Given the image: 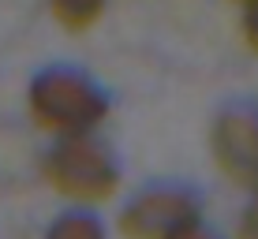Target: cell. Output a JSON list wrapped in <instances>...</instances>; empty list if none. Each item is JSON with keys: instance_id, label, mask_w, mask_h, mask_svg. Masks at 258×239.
Wrapping results in <instances>:
<instances>
[{"instance_id": "6da1fadb", "label": "cell", "mask_w": 258, "mask_h": 239, "mask_svg": "<svg viewBox=\"0 0 258 239\" xmlns=\"http://www.w3.org/2000/svg\"><path fill=\"white\" fill-rule=\"evenodd\" d=\"M30 120L41 131H52L60 138L90 135L109 112V101L86 75L71 67H49L30 83Z\"/></svg>"}, {"instance_id": "7a4b0ae2", "label": "cell", "mask_w": 258, "mask_h": 239, "mask_svg": "<svg viewBox=\"0 0 258 239\" xmlns=\"http://www.w3.org/2000/svg\"><path fill=\"white\" fill-rule=\"evenodd\" d=\"M45 180L52 191H60L71 202H105L120 187V172L112 153L97 138H64L52 153L45 157Z\"/></svg>"}, {"instance_id": "3957f363", "label": "cell", "mask_w": 258, "mask_h": 239, "mask_svg": "<svg viewBox=\"0 0 258 239\" xmlns=\"http://www.w3.org/2000/svg\"><path fill=\"white\" fill-rule=\"evenodd\" d=\"M210 153L236 187L258 191V109L254 105H228L217 112L210 131Z\"/></svg>"}, {"instance_id": "277c9868", "label": "cell", "mask_w": 258, "mask_h": 239, "mask_svg": "<svg viewBox=\"0 0 258 239\" xmlns=\"http://www.w3.org/2000/svg\"><path fill=\"white\" fill-rule=\"evenodd\" d=\"M191 224H199V198L183 187H150L120 213L123 239H172Z\"/></svg>"}, {"instance_id": "5b68a950", "label": "cell", "mask_w": 258, "mask_h": 239, "mask_svg": "<svg viewBox=\"0 0 258 239\" xmlns=\"http://www.w3.org/2000/svg\"><path fill=\"white\" fill-rule=\"evenodd\" d=\"M49 4H52L56 23L64 26V30H71V34L90 30V26L101 19V12H105V0H49Z\"/></svg>"}, {"instance_id": "8992f818", "label": "cell", "mask_w": 258, "mask_h": 239, "mask_svg": "<svg viewBox=\"0 0 258 239\" xmlns=\"http://www.w3.org/2000/svg\"><path fill=\"white\" fill-rule=\"evenodd\" d=\"M45 239H105V232L90 213H64L49 228Z\"/></svg>"}, {"instance_id": "52a82bcc", "label": "cell", "mask_w": 258, "mask_h": 239, "mask_svg": "<svg viewBox=\"0 0 258 239\" xmlns=\"http://www.w3.org/2000/svg\"><path fill=\"white\" fill-rule=\"evenodd\" d=\"M243 41L251 52H258V0L243 4Z\"/></svg>"}, {"instance_id": "ba28073f", "label": "cell", "mask_w": 258, "mask_h": 239, "mask_svg": "<svg viewBox=\"0 0 258 239\" xmlns=\"http://www.w3.org/2000/svg\"><path fill=\"white\" fill-rule=\"evenodd\" d=\"M236 239H258V191H254L251 206L243 209V217L236 224Z\"/></svg>"}, {"instance_id": "9c48e42d", "label": "cell", "mask_w": 258, "mask_h": 239, "mask_svg": "<svg viewBox=\"0 0 258 239\" xmlns=\"http://www.w3.org/2000/svg\"><path fill=\"white\" fill-rule=\"evenodd\" d=\"M172 239H217L213 232H206L202 224H191V228H183V232H176Z\"/></svg>"}, {"instance_id": "30bf717a", "label": "cell", "mask_w": 258, "mask_h": 239, "mask_svg": "<svg viewBox=\"0 0 258 239\" xmlns=\"http://www.w3.org/2000/svg\"><path fill=\"white\" fill-rule=\"evenodd\" d=\"M243 4H247V0H243Z\"/></svg>"}]
</instances>
